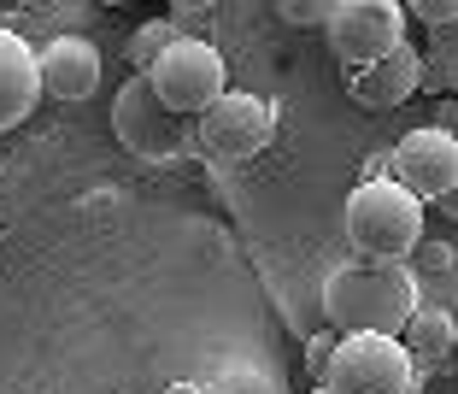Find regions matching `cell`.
<instances>
[{
    "label": "cell",
    "instance_id": "obj_11",
    "mask_svg": "<svg viewBox=\"0 0 458 394\" xmlns=\"http://www.w3.org/2000/svg\"><path fill=\"white\" fill-rule=\"evenodd\" d=\"M347 95L359 100L364 112H388V107H405L418 95V47H394L388 59L364 71H347Z\"/></svg>",
    "mask_w": 458,
    "mask_h": 394
},
{
    "label": "cell",
    "instance_id": "obj_8",
    "mask_svg": "<svg viewBox=\"0 0 458 394\" xmlns=\"http://www.w3.org/2000/svg\"><path fill=\"white\" fill-rule=\"evenodd\" d=\"M112 136H118L130 153H141V159H176L189 124L171 118V112L159 107V95L148 89V77L130 71L123 89H118V100H112Z\"/></svg>",
    "mask_w": 458,
    "mask_h": 394
},
{
    "label": "cell",
    "instance_id": "obj_14",
    "mask_svg": "<svg viewBox=\"0 0 458 394\" xmlns=\"http://www.w3.org/2000/svg\"><path fill=\"white\" fill-rule=\"evenodd\" d=\"M171 36H176V24H171V18H148V24L135 30V41H130V59H135V71H148L153 59L165 54V41H171Z\"/></svg>",
    "mask_w": 458,
    "mask_h": 394
},
{
    "label": "cell",
    "instance_id": "obj_2",
    "mask_svg": "<svg viewBox=\"0 0 458 394\" xmlns=\"http://www.w3.org/2000/svg\"><path fill=\"white\" fill-rule=\"evenodd\" d=\"M347 242L364 265H405V253L423 242V206L394 177H370L347 194Z\"/></svg>",
    "mask_w": 458,
    "mask_h": 394
},
{
    "label": "cell",
    "instance_id": "obj_17",
    "mask_svg": "<svg viewBox=\"0 0 458 394\" xmlns=\"http://www.w3.org/2000/svg\"><path fill=\"white\" fill-rule=\"evenodd\" d=\"M335 330H324V336H311L306 341V371H311V382H324V371H329V359H335Z\"/></svg>",
    "mask_w": 458,
    "mask_h": 394
},
{
    "label": "cell",
    "instance_id": "obj_12",
    "mask_svg": "<svg viewBox=\"0 0 458 394\" xmlns=\"http://www.w3.org/2000/svg\"><path fill=\"white\" fill-rule=\"evenodd\" d=\"M453 341H458V324H453V313L446 306H418V313L405 318V330H400V347L411 359H446L453 354Z\"/></svg>",
    "mask_w": 458,
    "mask_h": 394
},
{
    "label": "cell",
    "instance_id": "obj_6",
    "mask_svg": "<svg viewBox=\"0 0 458 394\" xmlns=\"http://www.w3.org/2000/svg\"><path fill=\"white\" fill-rule=\"evenodd\" d=\"M270 124H276L270 100L242 95V89H224V95H217L212 107H206L200 118L189 124V136H194V148H200L212 165H235V159H253V153H265Z\"/></svg>",
    "mask_w": 458,
    "mask_h": 394
},
{
    "label": "cell",
    "instance_id": "obj_10",
    "mask_svg": "<svg viewBox=\"0 0 458 394\" xmlns=\"http://www.w3.org/2000/svg\"><path fill=\"white\" fill-rule=\"evenodd\" d=\"M41 107V82H36V54L18 30L0 24V136L18 130L30 112Z\"/></svg>",
    "mask_w": 458,
    "mask_h": 394
},
{
    "label": "cell",
    "instance_id": "obj_4",
    "mask_svg": "<svg viewBox=\"0 0 458 394\" xmlns=\"http://www.w3.org/2000/svg\"><path fill=\"white\" fill-rule=\"evenodd\" d=\"M423 371L394 336H341L324 382L329 394H418Z\"/></svg>",
    "mask_w": 458,
    "mask_h": 394
},
{
    "label": "cell",
    "instance_id": "obj_1",
    "mask_svg": "<svg viewBox=\"0 0 458 394\" xmlns=\"http://www.w3.org/2000/svg\"><path fill=\"white\" fill-rule=\"evenodd\" d=\"M423 306L418 277L405 265H341L324 283V318L335 324V336H394L400 341L405 318Z\"/></svg>",
    "mask_w": 458,
    "mask_h": 394
},
{
    "label": "cell",
    "instance_id": "obj_3",
    "mask_svg": "<svg viewBox=\"0 0 458 394\" xmlns=\"http://www.w3.org/2000/svg\"><path fill=\"white\" fill-rule=\"evenodd\" d=\"M141 77H148V89L159 95V107L171 112V118H182V124H194L229 89L224 54H217L212 41H200V36H182V30L165 41V54L153 59Z\"/></svg>",
    "mask_w": 458,
    "mask_h": 394
},
{
    "label": "cell",
    "instance_id": "obj_19",
    "mask_svg": "<svg viewBox=\"0 0 458 394\" xmlns=\"http://www.w3.org/2000/svg\"><path fill=\"white\" fill-rule=\"evenodd\" d=\"M171 394H200V389H171Z\"/></svg>",
    "mask_w": 458,
    "mask_h": 394
},
{
    "label": "cell",
    "instance_id": "obj_15",
    "mask_svg": "<svg viewBox=\"0 0 458 394\" xmlns=\"http://www.w3.org/2000/svg\"><path fill=\"white\" fill-rule=\"evenodd\" d=\"M405 271H411V277H423V271H453V242H429V236H423V242L405 253Z\"/></svg>",
    "mask_w": 458,
    "mask_h": 394
},
{
    "label": "cell",
    "instance_id": "obj_18",
    "mask_svg": "<svg viewBox=\"0 0 458 394\" xmlns=\"http://www.w3.org/2000/svg\"><path fill=\"white\" fill-rule=\"evenodd\" d=\"M283 18H288V24H324V18H329V0H288Z\"/></svg>",
    "mask_w": 458,
    "mask_h": 394
},
{
    "label": "cell",
    "instance_id": "obj_13",
    "mask_svg": "<svg viewBox=\"0 0 458 394\" xmlns=\"http://www.w3.org/2000/svg\"><path fill=\"white\" fill-rule=\"evenodd\" d=\"M458 82V47H453V30H435L429 54H418V95H453Z\"/></svg>",
    "mask_w": 458,
    "mask_h": 394
},
{
    "label": "cell",
    "instance_id": "obj_5",
    "mask_svg": "<svg viewBox=\"0 0 458 394\" xmlns=\"http://www.w3.org/2000/svg\"><path fill=\"white\" fill-rule=\"evenodd\" d=\"M329 54L341 59V71H364L388 59L394 47H405V13L400 0H329L324 18Z\"/></svg>",
    "mask_w": 458,
    "mask_h": 394
},
{
    "label": "cell",
    "instance_id": "obj_20",
    "mask_svg": "<svg viewBox=\"0 0 458 394\" xmlns=\"http://www.w3.org/2000/svg\"><path fill=\"white\" fill-rule=\"evenodd\" d=\"M311 394H329V389H318V382H311Z\"/></svg>",
    "mask_w": 458,
    "mask_h": 394
},
{
    "label": "cell",
    "instance_id": "obj_9",
    "mask_svg": "<svg viewBox=\"0 0 458 394\" xmlns=\"http://www.w3.org/2000/svg\"><path fill=\"white\" fill-rule=\"evenodd\" d=\"M36 82L41 100H89L100 89V47L89 36H54L36 54Z\"/></svg>",
    "mask_w": 458,
    "mask_h": 394
},
{
    "label": "cell",
    "instance_id": "obj_7",
    "mask_svg": "<svg viewBox=\"0 0 458 394\" xmlns=\"http://www.w3.org/2000/svg\"><path fill=\"white\" fill-rule=\"evenodd\" d=\"M388 177L418 206H453V194H458V136L453 130H435V124L405 130L388 153Z\"/></svg>",
    "mask_w": 458,
    "mask_h": 394
},
{
    "label": "cell",
    "instance_id": "obj_16",
    "mask_svg": "<svg viewBox=\"0 0 458 394\" xmlns=\"http://www.w3.org/2000/svg\"><path fill=\"white\" fill-rule=\"evenodd\" d=\"M400 13H411L418 24H429V30H458V6H453V0H411V6H400Z\"/></svg>",
    "mask_w": 458,
    "mask_h": 394
}]
</instances>
